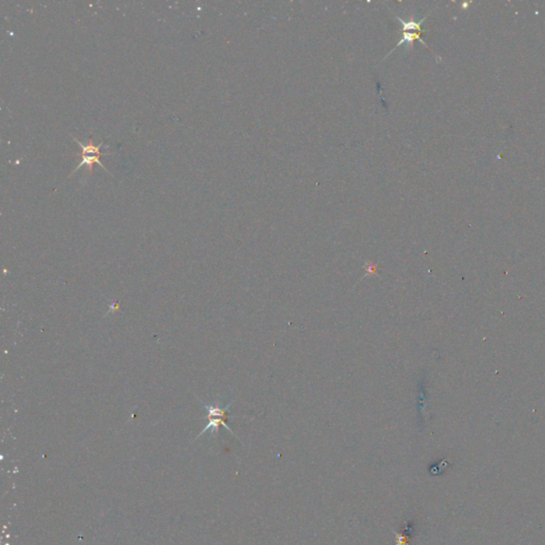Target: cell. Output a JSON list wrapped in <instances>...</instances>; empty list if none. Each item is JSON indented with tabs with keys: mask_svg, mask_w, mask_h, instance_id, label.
<instances>
[{
	"mask_svg": "<svg viewBox=\"0 0 545 545\" xmlns=\"http://www.w3.org/2000/svg\"><path fill=\"white\" fill-rule=\"evenodd\" d=\"M73 138H74V141L77 142V144H79L80 147L82 148V153H81V158H82V161H81V162H80V164L77 165L76 168H75L71 174H69L68 177H67V179H68L69 177H71L74 173H76L77 169H79L80 167H82V166H84V165L89 168V174H88V175L91 176V175H92V173H93V165H94L95 163H97L98 165H100V166H101L104 170H106L107 173L111 174V173L108 170V168L102 164V162H100V157H101V156L103 157V156H108V155H110V154H101V153L99 152L100 148L103 146V143H102V142L99 143L98 145H94V144H93V140H92V138H90L89 144L85 145V144H83V143H81L79 140H77L76 137H73ZM111 175H112V174H111Z\"/></svg>",
	"mask_w": 545,
	"mask_h": 545,
	"instance_id": "1",
	"label": "cell"
},
{
	"mask_svg": "<svg viewBox=\"0 0 545 545\" xmlns=\"http://www.w3.org/2000/svg\"><path fill=\"white\" fill-rule=\"evenodd\" d=\"M234 400L231 401L230 404H228L226 407L222 408V407H218V406H214V405H211V406H208V405H204V407L207 409L208 411V420H209V423L208 425L204 428V431L199 434L198 437H200L202 435H204L206 432H208L209 429H212V434L213 433H217L218 432V428L223 426L225 427L227 431L229 433L233 434L235 436V433L231 431V428L227 425V420H228V410L229 408L231 407V405H233ZM197 437V438H198Z\"/></svg>",
	"mask_w": 545,
	"mask_h": 545,
	"instance_id": "2",
	"label": "cell"
},
{
	"mask_svg": "<svg viewBox=\"0 0 545 545\" xmlns=\"http://www.w3.org/2000/svg\"><path fill=\"white\" fill-rule=\"evenodd\" d=\"M394 15H395V17L401 22V27H403V38H401V40L396 44L395 48L399 47V46H401V45H404V44H410V45H411V44H412L414 41H416V40H417V41H420L424 46H426V47H427L426 43H425L424 40L422 39V32H423V30H422V24H423V21H424V20H426L427 16H425L423 19H421V20H419V21H414V20L406 21L405 19H403V18L399 17L398 15H396V14H394ZM395 48H393L392 51H393L394 49H395ZM392 51H391V52H392ZM391 52H390V53H391ZM390 53H389V54H390ZM389 54H388V55H389Z\"/></svg>",
	"mask_w": 545,
	"mask_h": 545,
	"instance_id": "3",
	"label": "cell"
},
{
	"mask_svg": "<svg viewBox=\"0 0 545 545\" xmlns=\"http://www.w3.org/2000/svg\"><path fill=\"white\" fill-rule=\"evenodd\" d=\"M392 531L396 537V545H409V540H408L407 536L403 535V533H398L396 531H394L393 529H392Z\"/></svg>",
	"mask_w": 545,
	"mask_h": 545,
	"instance_id": "4",
	"label": "cell"
}]
</instances>
